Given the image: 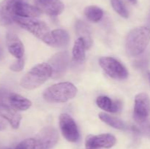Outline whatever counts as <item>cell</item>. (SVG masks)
Listing matches in <instances>:
<instances>
[{
	"label": "cell",
	"instance_id": "obj_22",
	"mask_svg": "<svg viewBox=\"0 0 150 149\" xmlns=\"http://www.w3.org/2000/svg\"><path fill=\"white\" fill-rule=\"evenodd\" d=\"M84 15L89 20L92 22H98L103 15V11L99 7L95 5L88 6L84 10Z\"/></svg>",
	"mask_w": 150,
	"mask_h": 149
},
{
	"label": "cell",
	"instance_id": "obj_7",
	"mask_svg": "<svg viewBox=\"0 0 150 149\" xmlns=\"http://www.w3.org/2000/svg\"><path fill=\"white\" fill-rule=\"evenodd\" d=\"M59 127L62 135L69 142L76 143L79 139V131L74 120L68 114H62L59 116Z\"/></svg>",
	"mask_w": 150,
	"mask_h": 149
},
{
	"label": "cell",
	"instance_id": "obj_13",
	"mask_svg": "<svg viewBox=\"0 0 150 149\" xmlns=\"http://www.w3.org/2000/svg\"><path fill=\"white\" fill-rule=\"evenodd\" d=\"M7 45L8 51L13 56L18 59L23 58L24 54L23 45L18 36H16L14 33H7Z\"/></svg>",
	"mask_w": 150,
	"mask_h": 149
},
{
	"label": "cell",
	"instance_id": "obj_25",
	"mask_svg": "<svg viewBox=\"0 0 150 149\" xmlns=\"http://www.w3.org/2000/svg\"><path fill=\"white\" fill-rule=\"evenodd\" d=\"M15 149H35V139L29 138L23 140Z\"/></svg>",
	"mask_w": 150,
	"mask_h": 149
},
{
	"label": "cell",
	"instance_id": "obj_14",
	"mask_svg": "<svg viewBox=\"0 0 150 149\" xmlns=\"http://www.w3.org/2000/svg\"><path fill=\"white\" fill-rule=\"evenodd\" d=\"M0 115L8 121L13 129H18L19 127L21 115L16 109L9 105L0 106Z\"/></svg>",
	"mask_w": 150,
	"mask_h": 149
},
{
	"label": "cell",
	"instance_id": "obj_16",
	"mask_svg": "<svg viewBox=\"0 0 150 149\" xmlns=\"http://www.w3.org/2000/svg\"><path fill=\"white\" fill-rule=\"evenodd\" d=\"M8 104L10 107L18 111L26 110L32 105L30 100L13 92H10L9 94Z\"/></svg>",
	"mask_w": 150,
	"mask_h": 149
},
{
	"label": "cell",
	"instance_id": "obj_20",
	"mask_svg": "<svg viewBox=\"0 0 150 149\" xmlns=\"http://www.w3.org/2000/svg\"><path fill=\"white\" fill-rule=\"evenodd\" d=\"M86 45L81 38H79L75 42L74 46L73 48V59L77 63L83 62L85 59V50H86Z\"/></svg>",
	"mask_w": 150,
	"mask_h": 149
},
{
	"label": "cell",
	"instance_id": "obj_33",
	"mask_svg": "<svg viewBox=\"0 0 150 149\" xmlns=\"http://www.w3.org/2000/svg\"><path fill=\"white\" fill-rule=\"evenodd\" d=\"M0 149H10L9 148H0Z\"/></svg>",
	"mask_w": 150,
	"mask_h": 149
},
{
	"label": "cell",
	"instance_id": "obj_30",
	"mask_svg": "<svg viewBox=\"0 0 150 149\" xmlns=\"http://www.w3.org/2000/svg\"><path fill=\"white\" fill-rule=\"evenodd\" d=\"M3 57V49L1 48V47L0 46V60Z\"/></svg>",
	"mask_w": 150,
	"mask_h": 149
},
{
	"label": "cell",
	"instance_id": "obj_18",
	"mask_svg": "<svg viewBox=\"0 0 150 149\" xmlns=\"http://www.w3.org/2000/svg\"><path fill=\"white\" fill-rule=\"evenodd\" d=\"M76 30L79 38L83 39L86 45V48L89 49L92 44V37H91L90 31L87 25L81 20H78L76 23Z\"/></svg>",
	"mask_w": 150,
	"mask_h": 149
},
{
	"label": "cell",
	"instance_id": "obj_24",
	"mask_svg": "<svg viewBox=\"0 0 150 149\" xmlns=\"http://www.w3.org/2000/svg\"><path fill=\"white\" fill-rule=\"evenodd\" d=\"M111 3L114 10L120 15L125 18H128L129 13L122 0H111Z\"/></svg>",
	"mask_w": 150,
	"mask_h": 149
},
{
	"label": "cell",
	"instance_id": "obj_8",
	"mask_svg": "<svg viewBox=\"0 0 150 149\" xmlns=\"http://www.w3.org/2000/svg\"><path fill=\"white\" fill-rule=\"evenodd\" d=\"M49 64L52 69V76L54 78H58L62 76L69 65L68 53L59 52L53 56L49 59Z\"/></svg>",
	"mask_w": 150,
	"mask_h": 149
},
{
	"label": "cell",
	"instance_id": "obj_15",
	"mask_svg": "<svg viewBox=\"0 0 150 149\" xmlns=\"http://www.w3.org/2000/svg\"><path fill=\"white\" fill-rule=\"evenodd\" d=\"M41 12L35 6L24 2L23 0L18 1L16 6V16L23 18H36L40 15Z\"/></svg>",
	"mask_w": 150,
	"mask_h": 149
},
{
	"label": "cell",
	"instance_id": "obj_12",
	"mask_svg": "<svg viewBox=\"0 0 150 149\" xmlns=\"http://www.w3.org/2000/svg\"><path fill=\"white\" fill-rule=\"evenodd\" d=\"M150 99L146 93H140L135 98L133 118H144L149 117Z\"/></svg>",
	"mask_w": 150,
	"mask_h": 149
},
{
	"label": "cell",
	"instance_id": "obj_21",
	"mask_svg": "<svg viewBox=\"0 0 150 149\" xmlns=\"http://www.w3.org/2000/svg\"><path fill=\"white\" fill-rule=\"evenodd\" d=\"M52 36L54 39V45L56 47H64L68 44L70 37L69 34L64 29H55L52 31Z\"/></svg>",
	"mask_w": 150,
	"mask_h": 149
},
{
	"label": "cell",
	"instance_id": "obj_4",
	"mask_svg": "<svg viewBox=\"0 0 150 149\" xmlns=\"http://www.w3.org/2000/svg\"><path fill=\"white\" fill-rule=\"evenodd\" d=\"M78 89L71 83H59L53 85L43 93V97L49 102H65L73 99L76 95Z\"/></svg>",
	"mask_w": 150,
	"mask_h": 149
},
{
	"label": "cell",
	"instance_id": "obj_35",
	"mask_svg": "<svg viewBox=\"0 0 150 149\" xmlns=\"http://www.w3.org/2000/svg\"><path fill=\"white\" fill-rule=\"evenodd\" d=\"M86 149H95V148H86Z\"/></svg>",
	"mask_w": 150,
	"mask_h": 149
},
{
	"label": "cell",
	"instance_id": "obj_26",
	"mask_svg": "<svg viewBox=\"0 0 150 149\" xmlns=\"http://www.w3.org/2000/svg\"><path fill=\"white\" fill-rule=\"evenodd\" d=\"M24 64H25V61H24V58H19L18 59L17 61H15L14 63L11 64L10 66V69L12 70V71H14V72H20L23 70V67H24Z\"/></svg>",
	"mask_w": 150,
	"mask_h": 149
},
{
	"label": "cell",
	"instance_id": "obj_23",
	"mask_svg": "<svg viewBox=\"0 0 150 149\" xmlns=\"http://www.w3.org/2000/svg\"><path fill=\"white\" fill-rule=\"evenodd\" d=\"M136 123V127L133 129L138 132L143 134L146 137H150V118H134Z\"/></svg>",
	"mask_w": 150,
	"mask_h": 149
},
{
	"label": "cell",
	"instance_id": "obj_10",
	"mask_svg": "<svg viewBox=\"0 0 150 149\" xmlns=\"http://www.w3.org/2000/svg\"><path fill=\"white\" fill-rule=\"evenodd\" d=\"M20 0H3L0 2V26H7L14 22L16 6Z\"/></svg>",
	"mask_w": 150,
	"mask_h": 149
},
{
	"label": "cell",
	"instance_id": "obj_5",
	"mask_svg": "<svg viewBox=\"0 0 150 149\" xmlns=\"http://www.w3.org/2000/svg\"><path fill=\"white\" fill-rule=\"evenodd\" d=\"M99 64L105 72L112 78L125 80L128 76V72L125 67L112 57H102L100 58Z\"/></svg>",
	"mask_w": 150,
	"mask_h": 149
},
{
	"label": "cell",
	"instance_id": "obj_3",
	"mask_svg": "<svg viewBox=\"0 0 150 149\" xmlns=\"http://www.w3.org/2000/svg\"><path fill=\"white\" fill-rule=\"evenodd\" d=\"M52 76V69L48 63L35 66L23 77L20 85L26 89H35L43 84Z\"/></svg>",
	"mask_w": 150,
	"mask_h": 149
},
{
	"label": "cell",
	"instance_id": "obj_9",
	"mask_svg": "<svg viewBox=\"0 0 150 149\" xmlns=\"http://www.w3.org/2000/svg\"><path fill=\"white\" fill-rule=\"evenodd\" d=\"M117 140L111 134H102L99 135H89L86 139V148L98 149L100 148H110L115 145Z\"/></svg>",
	"mask_w": 150,
	"mask_h": 149
},
{
	"label": "cell",
	"instance_id": "obj_34",
	"mask_svg": "<svg viewBox=\"0 0 150 149\" xmlns=\"http://www.w3.org/2000/svg\"><path fill=\"white\" fill-rule=\"evenodd\" d=\"M148 76H149V80H150V72L148 73Z\"/></svg>",
	"mask_w": 150,
	"mask_h": 149
},
{
	"label": "cell",
	"instance_id": "obj_11",
	"mask_svg": "<svg viewBox=\"0 0 150 149\" xmlns=\"http://www.w3.org/2000/svg\"><path fill=\"white\" fill-rule=\"evenodd\" d=\"M35 7L41 12L51 16H57L63 12L64 6L60 0H34Z\"/></svg>",
	"mask_w": 150,
	"mask_h": 149
},
{
	"label": "cell",
	"instance_id": "obj_27",
	"mask_svg": "<svg viewBox=\"0 0 150 149\" xmlns=\"http://www.w3.org/2000/svg\"><path fill=\"white\" fill-rule=\"evenodd\" d=\"M10 93V91L5 90V89H0V106H2V105H9L8 96Z\"/></svg>",
	"mask_w": 150,
	"mask_h": 149
},
{
	"label": "cell",
	"instance_id": "obj_6",
	"mask_svg": "<svg viewBox=\"0 0 150 149\" xmlns=\"http://www.w3.org/2000/svg\"><path fill=\"white\" fill-rule=\"evenodd\" d=\"M59 134L53 127H45L35 138V149H51L57 143Z\"/></svg>",
	"mask_w": 150,
	"mask_h": 149
},
{
	"label": "cell",
	"instance_id": "obj_19",
	"mask_svg": "<svg viewBox=\"0 0 150 149\" xmlns=\"http://www.w3.org/2000/svg\"><path fill=\"white\" fill-rule=\"evenodd\" d=\"M99 118L105 124L114 127V128L118 129H127L128 128L125 123L122 121L121 119L105 113V112H100L99 114Z\"/></svg>",
	"mask_w": 150,
	"mask_h": 149
},
{
	"label": "cell",
	"instance_id": "obj_1",
	"mask_svg": "<svg viewBox=\"0 0 150 149\" xmlns=\"http://www.w3.org/2000/svg\"><path fill=\"white\" fill-rule=\"evenodd\" d=\"M150 42V28L146 26L133 29L129 32L126 39V51L130 56L142 54Z\"/></svg>",
	"mask_w": 150,
	"mask_h": 149
},
{
	"label": "cell",
	"instance_id": "obj_32",
	"mask_svg": "<svg viewBox=\"0 0 150 149\" xmlns=\"http://www.w3.org/2000/svg\"><path fill=\"white\" fill-rule=\"evenodd\" d=\"M148 24H149V26H150V14L149 15V18H148Z\"/></svg>",
	"mask_w": 150,
	"mask_h": 149
},
{
	"label": "cell",
	"instance_id": "obj_29",
	"mask_svg": "<svg viewBox=\"0 0 150 149\" xmlns=\"http://www.w3.org/2000/svg\"><path fill=\"white\" fill-rule=\"evenodd\" d=\"M6 128V124L3 122L1 120H0V131L4 130Z\"/></svg>",
	"mask_w": 150,
	"mask_h": 149
},
{
	"label": "cell",
	"instance_id": "obj_28",
	"mask_svg": "<svg viewBox=\"0 0 150 149\" xmlns=\"http://www.w3.org/2000/svg\"><path fill=\"white\" fill-rule=\"evenodd\" d=\"M147 64H148V61H146V60L142 59L136 61V62L135 63V65H136V67H138V68H144V67H146Z\"/></svg>",
	"mask_w": 150,
	"mask_h": 149
},
{
	"label": "cell",
	"instance_id": "obj_2",
	"mask_svg": "<svg viewBox=\"0 0 150 149\" xmlns=\"http://www.w3.org/2000/svg\"><path fill=\"white\" fill-rule=\"evenodd\" d=\"M14 22L18 23L23 29L31 32L45 43L53 46L54 39L52 32H51L46 23L37 20L35 18H23L18 16L15 17Z\"/></svg>",
	"mask_w": 150,
	"mask_h": 149
},
{
	"label": "cell",
	"instance_id": "obj_17",
	"mask_svg": "<svg viewBox=\"0 0 150 149\" xmlns=\"http://www.w3.org/2000/svg\"><path fill=\"white\" fill-rule=\"evenodd\" d=\"M97 105L101 109L109 112H117L120 110L122 103L119 100H112L105 96H100L97 99Z\"/></svg>",
	"mask_w": 150,
	"mask_h": 149
},
{
	"label": "cell",
	"instance_id": "obj_31",
	"mask_svg": "<svg viewBox=\"0 0 150 149\" xmlns=\"http://www.w3.org/2000/svg\"><path fill=\"white\" fill-rule=\"evenodd\" d=\"M129 1H130V3H132V4H137V0H128Z\"/></svg>",
	"mask_w": 150,
	"mask_h": 149
}]
</instances>
